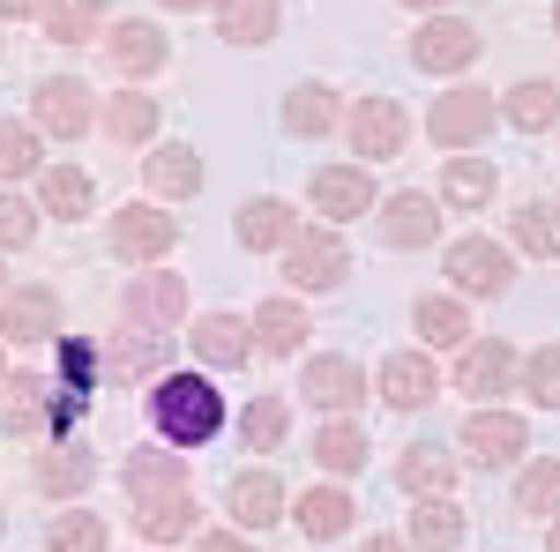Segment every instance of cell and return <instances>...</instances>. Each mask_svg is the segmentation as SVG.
<instances>
[{
    "label": "cell",
    "instance_id": "1",
    "mask_svg": "<svg viewBox=\"0 0 560 552\" xmlns=\"http://www.w3.org/2000/svg\"><path fill=\"white\" fill-rule=\"evenodd\" d=\"M150 425H158V441L165 448H210L217 433H224V396H217L210 374H158L150 381Z\"/></svg>",
    "mask_w": 560,
    "mask_h": 552
},
{
    "label": "cell",
    "instance_id": "2",
    "mask_svg": "<svg viewBox=\"0 0 560 552\" xmlns=\"http://www.w3.org/2000/svg\"><path fill=\"white\" fill-rule=\"evenodd\" d=\"M493 120H501V105H493L486 90L456 83V90H441V97H433V113H427V134L441 142V150H478V142L493 134Z\"/></svg>",
    "mask_w": 560,
    "mask_h": 552
},
{
    "label": "cell",
    "instance_id": "3",
    "mask_svg": "<svg viewBox=\"0 0 560 552\" xmlns=\"http://www.w3.org/2000/svg\"><path fill=\"white\" fill-rule=\"evenodd\" d=\"M284 277L300 284V292H337L351 277V247L337 232H292V247H284Z\"/></svg>",
    "mask_w": 560,
    "mask_h": 552
},
{
    "label": "cell",
    "instance_id": "4",
    "mask_svg": "<svg viewBox=\"0 0 560 552\" xmlns=\"http://www.w3.org/2000/svg\"><path fill=\"white\" fill-rule=\"evenodd\" d=\"M351 150H359V165H382V157H396V150H404V134H411V113H404V105H396V97H382V90H374V97H359V105H351Z\"/></svg>",
    "mask_w": 560,
    "mask_h": 552
},
{
    "label": "cell",
    "instance_id": "5",
    "mask_svg": "<svg viewBox=\"0 0 560 552\" xmlns=\"http://www.w3.org/2000/svg\"><path fill=\"white\" fill-rule=\"evenodd\" d=\"M441 269H448L456 292H471V298H501V292H509V277H516L509 247H493V239H456V247L441 255Z\"/></svg>",
    "mask_w": 560,
    "mask_h": 552
},
{
    "label": "cell",
    "instance_id": "6",
    "mask_svg": "<svg viewBox=\"0 0 560 552\" xmlns=\"http://www.w3.org/2000/svg\"><path fill=\"white\" fill-rule=\"evenodd\" d=\"M113 255L120 261H158V255H173L179 247V216H165L158 202H128V210L113 216Z\"/></svg>",
    "mask_w": 560,
    "mask_h": 552
},
{
    "label": "cell",
    "instance_id": "7",
    "mask_svg": "<svg viewBox=\"0 0 560 552\" xmlns=\"http://www.w3.org/2000/svg\"><path fill=\"white\" fill-rule=\"evenodd\" d=\"M478 23H464V15H441V23H427L419 38H411V68L419 75H456V68H471L478 60Z\"/></svg>",
    "mask_w": 560,
    "mask_h": 552
},
{
    "label": "cell",
    "instance_id": "8",
    "mask_svg": "<svg viewBox=\"0 0 560 552\" xmlns=\"http://www.w3.org/2000/svg\"><path fill=\"white\" fill-rule=\"evenodd\" d=\"M60 337V292L52 284H15L0 298V343H52Z\"/></svg>",
    "mask_w": 560,
    "mask_h": 552
},
{
    "label": "cell",
    "instance_id": "9",
    "mask_svg": "<svg viewBox=\"0 0 560 552\" xmlns=\"http://www.w3.org/2000/svg\"><path fill=\"white\" fill-rule=\"evenodd\" d=\"M456 441H464V456H471L478 470H501V463H516L523 448H530V425H523L516 411H471Z\"/></svg>",
    "mask_w": 560,
    "mask_h": 552
},
{
    "label": "cell",
    "instance_id": "10",
    "mask_svg": "<svg viewBox=\"0 0 560 552\" xmlns=\"http://www.w3.org/2000/svg\"><path fill=\"white\" fill-rule=\"evenodd\" d=\"M120 314H128L135 329H179V314H187V277H165V269L135 277L128 292H120Z\"/></svg>",
    "mask_w": 560,
    "mask_h": 552
},
{
    "label": "cell",
    "instance_id": "11",
    "mask_svg": "<svg viewBox=\"0 0 560 552\" xmlns=\"http://www.w3.org/2000/svg\"><path fill=\"white\" fill-rule=\"evenodd\" d=\"M187 343H195V359H202L210 374H240V366L255 359V329H247L240 314H202Z\"/></svg>",
    "mask_w": 560,
    "mask_h": 552
},
{
    "label": "cell",
    "instance_id": "12",
    "mask_svg": "<svg viewBox=\"0 0 560 552\" xmlns=\"http://www.w3.org/2000/svg\"><path fill=\"white\" fill-rule=\"evenodd\" d=\"M374 210H382L388 247H427V239H441V195L404 187V195H388V202H374Z\"/></svg>",
    "mask_w": 560,
    "mask_h": 552
},
{
    "label": "cell",
    "instance_id": "13",
    "mask_svg": "<svg viewBox=\"0 0 560 552\" xmlns=\"http://www.w3.org/2000/svg\"><path fill=\"white\" fill-rule=\"evenodd\" d=\"M0 425L8 433H52V381L45 374H0Z\"/></svg>",
    "mask_w": 560,
    "mask_h": 552
},
{
    "label": "cell",
    "instance_id": "14",
    "mask_svg": "<svg viewBox=\"0 0 560 552\" xmlns=\"http://www.w3.org/2000/svg\"><path fill=\"white\" fill-rule=\"evenodd\" d=\"M366 396V374L351 366V359H306V374H300V403H314V411H351Z\"/></svg>",
    "mask_w": 560,
    "mask_h": 552
},
{
    "label": "cell",
    "instance_id": "15",
    "mask_svg": "<svg viewBox=\"0 0 560 552\" xmlns=\"http://www.w3.org/2000/svg\"><path fill=\"white\" fill-rule=\"evenodd\" d=\"M433 396H441V374H433L427 351H388L382 359V403L388 411H419Z\"/></svg>",
    "mask_w": 560,
    "mask_h": 552
},
{
    "label": "cell",
    "instance_id": "16",
    "mask_svg": "<svg viewBox=\"0 0 560 552\" xmlns=\"http://www.w3.org/2000/svg\"><path fill=\"white\" fill-rule=\"evenodd\" d=\"M31 113H38V128H45V134L75 142V134L90 128V83H75V75H52V83H38Z\"/></svg>",
    "mask_w": 560,
    "mask_h": 552
},
{
    "label": "cell",
    "instance_id": "17",
    "mask_svg": "<svg viewBox=\"0 0 560 552\" xmlns=\"http://www.w3.org/2000/svg\"><path fill=\"white\" fill-rule=\"evenodd\" d=\"M195 493L187 485H173V493H135V530L150 538V545H179L187 530H195Z\"/></svg>",
    "mask_w": 560,
    "mask_h": 552
},
{
    "label": "cell",
    "instance_id": "18",
    "mask_svg": "<svg viewBox=\"0 0 560 552\" xmlns=\"http://www.w3.org/2000/svg\"><path fill=\"white\" fill-rule=\"evenodd\" d=\"M374 202H382V195H374L366 165H322V172H314V210H322V216L345 224V216H366Z\"/></svg>",
    "mask_w": 560,
    "mask_h": 552
},
{
    "label": "cell",
    "instance_id": "19",
    "mask_svg": "<svg viewBox=\"0 0 560 552\" xmlns=\"http://www.w3.org/2000/svg\"><path fill=\"white\" fill-rule=\"evenodd\" d=\"M105 60H113V75H158L173 60V45L158 23H120V31H105Z\"/></svg>",
    "mask_w": 560,
    "mask_h": 552
},
{
    "label": "cell",
    "instance_id": "20",
    "mask_svg": "<svg viewBox=\"0 0 560 552\" xmlns=\"http://www.w3.org/2000/svg\"><path fill=\"white\" fill-rule=\"evenodd\" d=\"M224 508L240 530H269V522H284V485L269 478V470H240L232 485H224Z\"/></svg>",
    "mask_w": 560,
    "mask_h": 552
},
{
    "label": "cell",
    "instance_id": "21",
    "mask_svg": "<svg viewBox=\"0 0 560 552\" xmlns=\"http://www.w3.org/2000/svg\"><path fill=\"white\" fill-rule=\"evenodd\" d=\"M509 374H516V351L501 337L464 343V359H456V388L464 396H509Z\"/></svg>",
    "mask_w": 560,
    "mask_h": 552
},
{
    "label": "cell",
    "instance_id": "22",
    "mask_svg": "<svg viewBox=\"0 0 560 552\" xmlns=\"http://www.w3.org/2000/svg\"><path fill=\"white\" fill-rule=\"evenodd\" d=\"M240 247L247 255H269V247H292V232H300V210L292 202H277V195H255L247 210H240Z\"/></svg>",
    "mask_w": 560,
    "mask_h": 552
},
{
    "label": "cell",
    "instance_id": "23",
    "mask_svg": "<svg viewBox=\"0 0 560 552\" xmlns=\"http://www.w3.org/2000/svg\"><path fill=\"white\" fill-rule=\"evenodd\" d=\"M247 329H255L261 351H277V359H300V343L314 337V321H306V306H300V298H261Z\"/></svg>",
    "mask_w": 560,
    "mask_h": 552
},
{
    "label": "cell",
    "instance_id": "24",
    "mask_svg": "<svg viewBox=\"0 0 560 552\" xmlns=\"http://www.w3.org/2000/svg\"><path fill=\"white\" fill-rule=\"evenodd\" d=\"M456 470H464V463H456L448 448H427V441H419V448H404V463H396V485H404L411 501H448Z\"/></svg>",
    "mask_w": 560,
    "mask_h": 552
},
{
    "label": "cell",
    "instance_id": "25",
    "mask_svg": "<svg viewBox=\"0 0 560 552\" xmlns=\"http://www.w3.org/2000/svg\"><path fill=\"white\" fill-rule=\"evenodd\" d=\"M284 23L277 0H217V38L224 45H269Z\"/></svg>",
    "mask_w": 560,
    "mask_h": 552
},
{
    "label": "cell",
    "instance_id": "26",
    "mask_svg": "<svg viewBox=\"0 0 560 552\" xmlns=\"http://www.w3.org/2000/svg\"><path fill=\"white\" fill-rule=\"evenodd\" d=\"M142 179H150V195H165V202H187V195L202 187V157H195L187 142H165V150H150Z\"/></svg>",
    "mask_w": 560,
    "mask_h": 552
},
{
    "label": "cell",
    "instance_id": "27",
    "mask_svg": "<svg viewBox=\"0 0 560 552\" xmlns=\"http://www.w3.org/2000/svg\"><path fill=\"white\" fill-rule=\"evenodd\" d=\"M38 15H45V38H60V45L105 38V0H45Z\"/></svg>",
    "mask_w": 560,
    "mask_h": 552
},
{
    "label": "cell",
    "instance_id": "28",
    "mask_svg": "<svg viewBox=\"0 0 560 552\" xmlns=\"http://www.w3.org/2000/svg\"><path fill=\"white\" fill-rule=\"evenodd\" d=\"M120 478H128V493H173V485H187V456L179 448H135Z\"/></svg>",
    "mask_w": 560,
    "mask_h": 552
},
{
    "label": "cell",
    "instance_id": "29",
    "mask_svg": "<svg viewBox=\"0 0 560 552\" xmlns=\"http://www.w3.org/2000/svg\"><path fill=\"white\" fill-rule=\"evenodd\" d=\"M501 120H509V128H523V134H546V128H560V90L530 75V83H516V90H509Z\"/></svg>",
    "mask_w": 560,
    "mask_h": 552
},
{
    "label": "cell",
    "instance_id": "30",
    "mask_svg": "<svg viewBox=\"0 0 560 552\" xmlns=\"http://www.w3.org/2000/svg\"><path fill=\"white\" fill-rule=\"evenodd\" d=\"M493 187H501V179H493L486 157H448V172H441V202H448V210H486Z\"/></svg>",
    "mask_w": 560,
    "mask_h": 552
},
{
    "label": "cell",
    "instance_id": "31",
    "mask_svg": "<svg viewBox=\"0 0 560 552\" xmlns=\"http://www.w3.org/2000/svg\"><path fill=\"white\" fill-rule=\"evenodd\" d=\"M337 120H345V113H337V90L329 83H300L284 97V128L292 134H329Z\"/></svg>",
    "mask_w": 560,
    "mask_h": 552
},
{
    "label": "cell",
    "instance_id": "32",
    "mask_svg": "<svg viewBox=\"0 0 560 552\" xmlns=\"http://www.w3.org/2000/svg\"><path fill=\"white\" fill-rule=\"evenodd\" d=\"M300 530L314 538V545L345 538V530H351V501L337 493V485H314V493H300Z\"/></svg>",
    "mask_w": 560,
    "mask_h": 552
},
{
    "label": "cell",
    "instance_id": "33",
    "mask_svg": "<svg viewBox=\"0 0 560 552\" xmlns=\"http://www.w3.org/2000/svg\"><path fill=\"white\" fill-rule=\"evenodd\" d=\"M411 545L419 552H456L464 545V508H456V501H419V515H411Z\"/></svg>",
    "mask_w": 560,
    "mask_h": 552
},
{
    "label": "cell",
    "instance_id": "34",
    "mask_svg": "<svg viewBox=\"0 0 560 552\" xmlns=\"http://www.w3.org/2000/svg\"><path fill=\"white\" fill-rule=\"evenodd\" d=\"M38 202L60 216V224H68V216H90V202H97V195H90V172H75V165L38 172Z\"/></svg>",
    "mask_w": 560,
    "mask_h": 552
},
{
    "label": "cell",
    "instance_id": "35",
    "mask_svg": "<svg viewBox=\"0 0 560 552\" xmlns=\"http://www.w3.org/2000/svg\"><path fill=\"white\" fill-rule=\"evenodd\" d=\"M105 134H113V142H150V134H158V97H142V90L105 97Z\"/></svg>",
    "mask_w": 560,
    "mask_h": 552
},
{
    "label": "cell",
    "instance_id": "36",
    "mask_svg": "<svg viewBox=\"0 0 560 552\" xmlns=\"http://www.w3.org/2000/svg\"><path fill=\"white\" fill-rule=\"evenodd\" d=\"M314 463L337 470V478H351V470L366 463V433H359L351 419H329L322 433H314Z\"/></svg>",
    "mask_w": 560,
    "mask_h": 552
},
{
    "label": "cell",
    "instance_id": "37",
    "mask_svg": "<svg viewBox=\"0 0 560 552\" xmlns=\"http://www.w3.org/2000/svg\"><path fill=\"white\" fill-rule=\"evenodd\" d=\"M52 343H60V396H68V403H90V388H97V374H105V359H97L83 337H52Z\"/></svg>",
    "mask_w": 560,
    "mask_h": 552
},
{
    "label": "cell",
    "instance_id": "38",
    "mask_svg": "<svg viewBox=\"0 0 560 552\" xmlns=\"http://www.w3.org/2000/svg\"><path fill=\"white\" fill-rule=\"evenodd\" d=\"M90 478H97V463H90V448H52V456H38V493H83Z\"/></svg>",
    "mask_w": 560,
    "mask_h": 552
},
{
    "label": "cell",
    "instance_id": "39",
    "mask_svg": "<svg viewBox=\"0 0 560 552\" xmlns=\"http://www.w3.org/2000/svg\"><path fill=\"white\" fill-rule=\"evenodd\" d=\"M509 232H516L523 255H538V261H553V255H560V210H553V202H523Z\"/></svg>",
    "mask_w": 560,
    "mask_h": 552
},
{
    "label": "cell",
    "instance_id": "40",
    "mask_svg": "<svg viewBox=\"0 0 560 552\" xmlns=\"http://www.w3.org/2000/svg\"><path fill=\"white\" fill-rule=\"evenodd\" d=\"M411 329L427 343H471V314H464L456 298H419V306H411Z\"/></svg>",
    "mask_w": 560,
    "mask_h": 552
},
{
    "label": "cell",
    "instance_id": "41",
    "mask_svg": "<svg viewBox=\"0 0 560 552\" xmlns=\"http://www.w3.org/2000/svg\"><path fill=\"white\" fill-rule=\"evenodd\" d=\"M240 433H247V448H284V433H292V403L284 396H255L247 403V419H240Z\"/></svg>",
    "mask_w": 560,
    "mask_h": 552
},
{
    "label": "cell",
    "instance_id": "42",
    "mask_svg": "<svg viewBox=\"0 0 560 552\" xmlns=\"http://www.w3.org/2000/svg\"><path fill=\"white\" fill-rule=\"evenodd\" d=\"M45 545L52 552H105V515H52L45 522Z\"/></svg>",
    "mask_w": 560,
    "mask_h": 552
},
{
    "label": "cell",
    "instance_id": "43",
    "mask_svg": "<svg viewBox=\"0 0 560 552\" xmlns=\"http://www.w3.org/2000/svg\"><path fill=\"white\" fill-rule=\"evenodd\" d=\"M158 337H120L105 351V374H120V381H158Z\"/></svg>",
    "mask_w": 560,
    "mask_h": 552
},
{
    "label": "cell",
    "instance_id": "44",
    "mask_svg": "<svg viewBox=\"0 0 560 552\" xmlns=\"http://www.w3.org/2000/svg\"><path fill=\"white\" fill-rule=\"evenodd\" d=\"M523 388H530L546 411H560V343H538V351L523 359Z\"/></svg>",
    "mask_w": 560,
    "mask_h": 552
},
{
    "label": "cell",
    "instance_id": "45",
    "mask_svg": "<svg viewBox=\"0 0 560 552\" xmlns=\"http://www.w3.org/2000/svg\"><path fill=\"white\" fill-rule=\"evenodd\" d=\"M516 508H523V515H560V463L523 470V485H516Z\"/></svg>",
    "mask_w": 560,
    "mask_h": 552
},
{
    "label": "cell",
    "instance_id": "46",
    "mask_svg": "<svg viewBox=\"0 0 560 552\" xmlns=\"http://www.w3.org/2000/svg\"><path fill=\"white\" fill-rule=\"evenodd\" d=\"M23 172H38V134L0 120V179H23Z\"/></svg>",
    "mask_w": 560,
    "mask_h": 552
},
{
    "label": "cell",
    "instance_id": "47",
    "mask_svg": "<svg viewBox=\"0 0 560 552\" xmlns=\"http://www.w3.org/2000/svg\"><path fill=\"white\" fill-rule=\"evenodd\" d=\"M31 232H38V210L15 202V195H0V247H31Z\"/></svg>",
    "mask_w": 560,
    "mask_h": 552
},
{
    "label": "cell",
    "instance_id": "48",
    "mask_svg": "<svg viewBox=\"0 0 560 552\" xmlns=\"http://www.w3.org/2000/svg\"><path fill=\"white\" fill-rule=\"evenodd\" d=\"M195 552H255V545H247L240 530H210V538H202V545H195Z\"/></svg>",
    "mask_w": 560,
    "mask_h": 552
},
{
    "label": "cell",
    "instance_id": "49",
    "mask_svg": "<svg viewBox=\"0 0 560 552\" xmlns=\"http://www.w3.org/2000/svg\"><path fill=\"white\" fill-rule=\"evenodd\" d=\"M45 0H0V15H38Z\"/></svg>",
    "mask_w": 560,
    "mask_h": 552
},
{
    "label": "cell",
    "instance_id": "50",
    "mask_svg": "<svg viewBox=\"0 0 560 552\" xmlns=\"http://www.w3.org/2000/svg\"><path fill=\"white\" fill-rule=\"evenodd\" d=\"M366 552H411L404 538H366Z\"/></svg>",
    "mask_w": 560,
    "mask_h": 552
},
{
    "label": "cell",
    "instance_id": "51",
    "mask_svg": "<svg viewBox=\"0 0 560 552\" xmlns=\"http://www.w3.org/2000/svg\"><path fill=\"white\" fill-rule=\"evenodd\" d=\"M546 552H560V515H553V530H546Z\"/></svg>",
    "mask_w": 560,
    "mask_h": 552
},
{
    "label": "cell",
    "instance_id": "52",
    "mask_svg": "<svg viewBox=\"0 0 560 552\" xmlns=\"http://www.w3.org/2000/svg\"><path fill=\"white\" fill-rule=\"evenodd\" d=\"M165 8H179V15H187V8H202V0H165Z\"/></svg>",
    "mask_w": 560,
    "mask_h": 552
},
{
    "label": "cell",
    "instance_id": "53",
    "mask_svg": "<svg viewBox=\"0 0 560 552\" xmlns=\"http://www.w3.org/2000/svg\"><path fill=\"white\" fill-rule=\"evenodd\" d=\"M404 8H448V0H404Z\"/></svg>",
    "mask_w": 560,
    "mask_h": 552
},
{
    "label": "cell",
    "instance_id": "54",
    "mask_svg": "<svg viewBox=\"0 0 560 552\" xmlns=\"http://www.w3.org/2000/svg\"><path fill=\"white\" fill-rule=\"evenodd\" d=\"M553 31H560V8H553Z\"/></svg>",
    "mask_w": 560,
    "mask_h": 552
},
{
    "label": "cell",
    "instance_id": "55",
    "mask_svg": "<svg viewBox=\"0 0 560 552\" xmlns=\"http://www.w3.org/2000/svg\"><path fill=\"white\" fill-rule=\"evenodd\" d=\"M0 530H8V515H0Z\"/></svg>",
    "mask_w": 560,
    "mask_h": 552
},
{
    "label": "cell",
    "instance_id": "56",
    "mask_svg": "<svg viewBox=\"0 0 560 552\" xmlns=\"http://www.w3.org/2000/svg\"><path fill=\"white\" fill-rule=\"evenodd\" d=\"M0 298H8V284H0Z\"/></svg>",
    "mask_w": 560,
    "mask_h": 552
}]
</instances>
